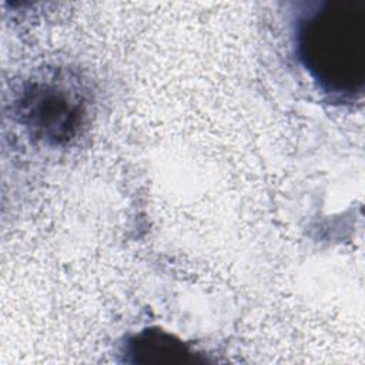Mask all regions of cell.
<instances>
[{"label":"cell","instance_id":"cell-2","mask_svg":"<svg viewBox=\"0 0 365 365\" xmlns=\"http://www.w3.org/2000/svg\"><path fill=\"white\" fill-rule=\"evenodd\" d=\"M17 115L33 137L60 145L80 131L86 104L81 94L63 80L38 78L24 87L17 101Z\"/></svg>","mask_w":365,"mask_h":365},{"label":"cell","instance_id":"cell-3","mask_svg":"<svg viewBox=\"0 0 365 365\" xmlns=\"http://www.w3.org/2000/svg\"><path fill=\"white\" fill-rule=\"evenodd\" d=\"M125 354L134 356V362L175 364L192 362L191 351L180 339L161 329H144L133 335L125 344Z\"/></svg>","mask_w":365,"mask_h":365},{"label":"cell","instance_id":"cell-1","mask_svg":"<svg viewBox=\"0 0 365 365\" xmlns=\"http://www.w3.org/2000/svg\"><path fill=\"white\" fill-rule=\"evenodd\" d=\"M297 54L327 94L354 100L365 87V0H317L295 21Z\"/></svg>","mask_w":365,"mask_h":365}]
</instances>
